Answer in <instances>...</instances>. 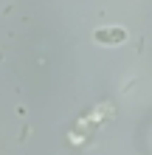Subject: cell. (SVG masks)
Segmentation results:
<instances>
[{"mask_svg": "<svg viewBox=\"0 0 152 155\" xmlns=\"http://www.w3.org/2000/svg\"><path fill=\"white\" fill-rule=\"evenodd\" d=\"M124 34L121 28H102V31H96V40L99 42H107V45H113V42H124Z\"/></svg>", "mask_w": 152, "mask_h": 155, "instance_id": "1", "label": "cell"}]
</instances>
